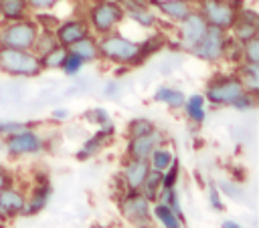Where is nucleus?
Returning <instances> with one entry per match:
<instances>
[{"label":"nucleus","instance_id":"obj_1","mask_svg":"<svg viewBox=\"0 0 259 228\" xmlns=\"http://www.w3.org/2000/svg\"><path fill=\"white\" fill-rule=\"evenodd\" d=\"M0 69L10 73V75H22V77H32L38 75L42 69L40 61L20 48H10V46H0Z\"/></svg>","mask_w":259,"mask_h":228},{"label":"nucleus","instance_id":"obj_2","mask_svg":"<svg viewBox=\"0 0 259 228\" xmlns=\"http://www.w3.org/2000/svg\"><path fill=\"white\" fill-rule=\"evenodd\" d=\"M36 36H38V32H36V24L34 22L14 20L10 26H6L0 32V44L2 46H10V48L28 50V48H32Z\"/></svg>","mask_w":259,"mask_h":228},{"label":"nucleus","instance_id":"obj_3","mask_svg":"<svg viewBox=\"0 0 259 228\" xmlns=\"http://www.w3.org/2000/svg\"><path fill=\"white\" fill-rule=\"evenodd\" d=\"M99 52L109 59V61H117V63H136V56H138V50H140V44L138 42H132L123 36H117V34H111V36H105L101 42H99Z\"/></svg>","mask_w":259,"mask_h":228},{"label":"nucleus","instance_id":"obj_4","mask_svg":"<svg viewBox=\"0 0 259 228\" xmlns=\"http://www.w3.org/2000/svg\"><path fill=\"white\" fill-rule=\"evenodd\" d=\"M200 14L206 20V24L217 26V28H231L233 22L237 20V12L231 2L227 0H202L200 4Z\"/></svg>","mask_w":259,"mask_h":228},{"label":"nucleus","instance_id":"obj_5","mask_svg":"<svg viewBox=\"0 0 259 228\" xmlns=\"http://www.w3.org/2000/svg\"><path fill=\"white\" fill-rule=\"evenodd\" d=\"M225 42H227L225 30L208 24V26H206V32L202 34V38H200L190 50H192L196 56L204 59V61H217V59L223 56Z\"/></svg>","mask_w":259,"mask_h":228},{"label":"nucleus","instance_id":"obj_6","mask_svg":"<svg viewBox=\"0 0 259 228\" xmlns=\"http://www.w3.org/2000/svg\"><path fill=\"white\" fill-rule=\"evenodd\" d=\"M243 91H245V87L237 77H221V79H214L206 87V97L219 105H233V101Z\"/></svg>","mask_w":259,"mask_h":228},{"label":"nucleus","instance_id":"obj_7","mask_svg":"<svg viewBox=\"0 0 259 228\" xmlns=\"http://www.w3.org/2000/svg\"><path fill=\"white\" fill-rule=\"evenodd\" d=\"M123 16V10L117 2H99L91 8V24L97 32H109Z\"/></svg>","mask_w":259,"mask_h":228},{"label":"nucleus","instance_id":"obj_8","mask_svg":"<svg viewBox=\"0 0 259 228\" xmlns=\"http://www.w3.org/2000/svg\"><path fill=\"white\" fill-rule=\"evenodd\" d=\"M121 212L132 224L140 228L150 226V210H148V200L144 196H138V194L127 196L121 202Z\"/></svg>","mask_w":259,"mask_h":228},{"label":"nucleus","instance_id":"obj_9","mask_svg":"<svg viewBox=\"0 0 259 228\" xmlns=\"http://www.w3.org/2000/svg\"><path fill=\"white\" fill-rule=\"evenodd\" d=\"M206 20L202 18V14H194V12H190L184 20H182V42L188 46V48H192L200 38H202V34L206 32Z\"/></svg>","mask_w":259,"mask_h":228},{"label":"nucleus","instance_id":"obj_10","mask_svg":"<svg viewBox=\"0 0 259 228\" xmlns=\"http://www.w3.org/2000/svg\"><path fill=\"white\" fill-rule=\"evenodd\" d=\"M38 147H40V139L32 131H20L8 139V151L12 155L30 153V151H36Z\"/></svg>","mask_w":259,"mask_h":228},{"label":"nucleus","instance_id":"obj_11","mask_svg":"<svg viewBox=\"0 0 259 228\" xmlns=\"http://www.w3.org/2000/svg\"><path fill=\"white\" fill-rule=\"evenodd\" d=\"M158 139H160V135L156 131H150L146 135L132 137V143H130V155H132V159H146L156 149Z\"/></svg>","mask_w":259,"mask_h":228},{"label":"nucleus","instance_id":"obj_12","mask_svg":"<svg viewBox=\"0 0 259 228\" xmlns=\"http://www.w3.org/2000/svg\"><path fill=\"white\" fill-rule=\"evenodd\" d=\"M257 22H259V20H257V14H255L253 10H243L239 22H237V20L233 22L237 40L247 42V40L255 38V36H257Z\"/></svg>","mask_w":259,"mask_h":228},{"label":"nucleus","instance_id":"obj_13","mask_svg":"<svg viewBox=\"0 0 259 228\" xmlns=\"http://www.w3.org/2000/svg\"><path fill=\"white\" fill-rule=\"evenodd\" d=\"M83 36H87V26L83 20H69V22L61 24L57 30V40L63 46H71L73 42H77Z\"/></svg>","mask_w":259,"mask_h":228},{"label":"nucleus","instance_id":"obj_14","mask_svg":"<svg viewBox=\"0 0 259 228\" xmlns=\"http://www.w3.org/2000/svg\"><path fill=\"white\" fill-rule=\"evenodd\" d=\"M148 172H150V167H148V161L146 159H132L125 165V169H123V178H125L127 186L132 190H136V188L142 186V182L148 176Z\"/></svg>","mask_w":259,"mask_h":228},{"label":"nucleus","instance_id":"obj_15","mask_svg":"<svg viewBox=\"0 0 259 228\" xmlns=\"http://www.w3.org/2000/svg\"><path fill=\"white\" fill-rule=\"evenodd\" d=\"M156 4H158V8H160L166 16H170V18H174V20H184V18L192 12L188 0H160V2H156Z\"/></svg>","mask_w":259,"mask_h":228},{"label":"nucleus","instance_id":"obj_16","mask_svg":"<svg viewBox=\"0 0 259 228\" xmlns=\"http://www.w3.org/2000/svg\"><path fill=\"white\" fill-rule=\"evenodd\" d=\"M24 210V198L16 190H2L0 192V212L2 214H16Z\"/></svg>","mask_w":259,"mask_h":228},{"label":"nucleus","instance_id":"obj_17","mask_svg":"<svg viewBox=\"0 0 259 228\" xmlns=\"http://www.w3.org/2000/svg\"><path fill=\"white\" fill-rule=\"evenodd\" d=\"M73 48H71V52H75L79 59H83V61H93L97 54H99V48H97V44L89 38V36H83V38H79L77 42H73L71 44Z\"/></svg>","mask_w":259,"mask_h":228},{"label":"nucleus","instance_id":"obj_18","mask_svg":"<svg viewBox=\"0 0 259 228\" xmlns=\"http://www.w3.org/2000/svg\"><path fill=\"white\" fill-rule=\"evenodd\" d=\"M26 12V0H2L0 14L8 20H20Z\"/></svg>","mask_w":259,"mask_h":228},{"label":"nucleus","instance_id":"obj_19","mask_svg":"<svg viewBox=\"0 0 259 228\" xmlns=\"http://www.w3.org/2000/svg\"><path fill=\"white\" fill-rule=\"evenodd\" d=\"M162 186V174L158 169L154 172H148V176L144 178L142 182V188H144V198L146 200H154L156 194H158V188Z\"/></svg>","mask_w":259,"mask_h":228},{"label":"nucleus","instance_id":"obj_20","mask_svg":"<svg viewBox=\"0 0 259 228\" xmlns=\"http://www.w3.org/2000/svg\"><path fill=\"white\" fill-rule=\"evenodd\" d=\"M65 56H67V48H65L63 44H61V46H53L51 50H47V52L42 54L40 65H42V67H49V69H57V67L63 65Z\"/></svg>","mask_w":259,"mask_h":228},{"label":"nucleus","instance_id":"obj_21","mask_svg":"<svg viewBox=\"0 0 259 228\" xmlns=\"http://www.w3.org/2000/svg\"><path fill=\"white\" fill-rule=\"evenodd\" d=\"M154 214L158 216V220L164 224V228H180V222L174 214V210L170 206H166L164 202H160L156 208H154Z\"/></svg>","mask_w":259,"mask_h":228},{"label":"nucleus","instance_id":"obj_22","mask_svg":"<svg viewBox=\"0 0 259 228\" xmlns=\"http://www.w3.org/2000/svg\"><path fill=\"white\" fill-rule=\"evenodd\" d=\"M239 81L243 83V87H247L251 93H255V91L259 89V69H257V65H247V67H243Z\"/></svg>","mask_w":259,"mask_h":228},{"label":"nucleus","instance_id":"obj_23","mask_svg":"<svg viewBox=\"0 0 259 228\" xmlns=\"http://www.w3.org/2000/svg\"><path fill=\"white\" fill-rule=\"evenodd\" d=\"M154 97H156V101H164V103H168L170 107H180V105L184 103V95H182L180 91L168 89V87H160Z\"/></svg>","mask_w":259,"mask_h":228},{"label":"nucleus","instance_id":"obj_24","mask_svg":"<svg viewBox=\"0 0 259 228\" xmlns=\"http://www.w3.org/2000/svg\"><path fill=\"white\" fill-rule=\"evenodd\" d=\"M186 113L190 119H194L196 123H200L204 119V109H202V97L200 95H194L188 99L186 103Z\"/></svg>","mask_w":259,"mask_h":228},{"label":"nucleus","instance_id":"obj_25","mask_svg":"<svg viewBox=\"0 0 259 228\" xmlns=\"http://www.w3.org/2000/svg\"><path fill=\"white\" fill-rule=\"evenodd\" d=\"M150 155H152V163H154V169H158V172L166 169V167L172 163V153H170L168 149H154Z\"/></svg>","mask_w":259,"mask_h":228},{"label":"nucleus","instance_id":"obj_26","mask_svg":"<svg viewBox=\"0 0 259 228\" xmlns=\"http://www.w3.org/2000/svg\"><path fill=\"white\" fill-rule=\"evenodd\" d=\"M243 54H245L249 65H259V40H257V36L243 42Z\"/></svg>","mask_w":259,"mask_h":228},{"label":"nucleus","instance_id":"obj_27","mask_svg":"<svg viewBox=\"0 0 259 228\" xmlns=\"http://www.w3.org/2000/svg\"><path fill=\"white\" fill-rule=\"evenodd\" d=\"M150 131H154V127H152V123L146 121V119H136V121H132V125H130V135H132V137L146 135V133H150Z\"/></svg>","mask_w":259,"mask_h":228},{"label":"nucleus","instance_id":"obj_28","mask_svg":"<svg viewBox=\"0 0 259 228\" xmlns=\"http://www.w3.org/2000/svg\"><path fill=\"white\" fill-rule=\"evenodd\" d=\"M81 65H83V59H79L75 52H67V56H65V61H63L61 67L65 69V73L73 75V73H77L81 69Z\"/></svg>","mask_w":259,"mask_h":228},{"label":"nucleus","instance_id":"obj_29","mask_svg":"<svg viewBox=\"0 0 259 228\" xmlns=\"http://www.w3.org/2000/svg\"><path fill=\"white\" fill-rule=\"evenodd\" d=\"M47 196H49V188H47V186L38 188V190H36V194H34V198L30 200L28 212H36V210H40V208L45 206V202H47Z\"/></svg>","mask_w":259,"mask_h":228},{"label":"nucleus","instance_id":"obj_30","mask_svg":"<svg viewBox=\"0 0 259 228\" xmlns=\"http://www.w3.org/2000/svg\"><path fill=\"white\" fill-rule=\"evenodd\" d=\"M32 46H36V48L45 54L47 50H51V48H53V46H57V44H55V38H53L49 32H42L40 36H36V40H34V44H32Z\"/></svg>","mask_w":259,"mask_h":228},{"label":"nucleus","instance_id":"obj_31","mask_svg":"<svg viewBox=\"0 0 259 228\" xmlns=\"http://www.w3.org/2000/svg\"><path fill=\"white\" fill-rule=\"evenodd\" d=\"M233 105L237 107V109H251L253 105H255V97H253V93H241L235 101H233Z\"/></svg>","mask_w":259,"mask_h":228},{"label":"nucleus","instance_id":"obj_32","mask_svg":"<svg viewBox=\"0 0 259 228\" xmlns=\"http://www.w3.org/2000/svg\"><path fill=\"white\" fill-rule=\"evenodd\" d=\"M176 176H178V163H172L170 172H168L166 176L162 174V188H172V186H174V180H176Z\"/></svg>","mask_w":259,"mask_h":228},{"label":"nucleus","instance_id":"obj_33","mask_svg":"<svg viewBox=\"0 0 259 228\" xmlns=\"http://www.w3.org/2000/svg\"><path fill=\"white\" fill-rule=\"evenodd\" d=\"M57 2H59V0H26L28 6L38 8V10H42V8H51V6H55Z\"/></svg>","mask_w":259,"mask_h":228},{"label":"nucleus","instance_id":"obj_34","mask_svg":"<svg viewBox=\"0 0 259 228\" xmlns=\"http://www.w3.org/2000/svg\"><path fill=\"white\" fill-rule=\"evenodd\" d=\"M20 125L18 123H2L0 125V131H12V129H18Z\"/></svg>","mask_w":259,"mask_h":228},{"label":"nucleus","instance_id":"obj_35","mask_svg":"<svg viewBox=\"0 0 259 228\" xmlns=\"http://www.w3.org/2000/svg\"><path fill=\"white\" fill-rule=\"evenodd\" d=\"M210 198H212V204L217 210H221V202H219V196H217V190H210Z\"/></svg>","mask_w":259,"mask_h":228},{"label":"nucleus","instance_id":"obj_36","mask_svg":"<svg viewBox=\"0 0 259 228\" xmlns=\"http://www.w3.org/2000/svg\"><path fill=\"white\" fill-rule=\"evenodd\" d=\"M6 184H8V178H6V174L0 169V190H4V188H6Z\"/></svg>","mask_w":259,"mask_h":228},{"label":"nucleus","instance_id":"obj_37","mask_svg":"<svg viewBox=\"0 0 259 228\" xmlns=\"http://www.w3.org/2000/svg\"><path fill=\"white\" fill-rule=\"evenodd\" d=\"M223 228H239V226H237L235 222H229V220H227V222H223Z\"/></svg>","mask_w":259,"mask_h":228},{"label":"nucleus","instance_id":"obj_38","mask_svg":"<svg viewBox=\"0 0 259 228\" xmlns=\"http://www.w3.org/2000/svg\"><path fill=\"white\" fill-rule=\"evenodd\" d=\"M55 115H57V117H67V111H57Z\"/></svg>","mask_w":259,"mask_h":228}]
</instances>
